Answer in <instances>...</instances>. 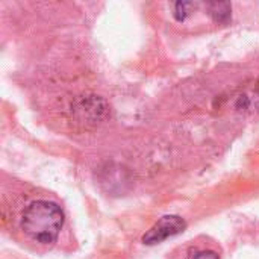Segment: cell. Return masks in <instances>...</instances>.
<instances>
[{
    "mask_svg": "<svg viewBox=\"0 0 259 259\" xmlns=\"http://www.w3.org/2000/svg\"><path fill=\"white\" fill-rule=\"evenodd\" d=\"M64 226L62 209L49 200H35L27 205L21 215V229L36 243H53Z\"/></svg>",
    "mask_w": 259,
    "mask_h": 259,
    "instance_id": "obj_1",
    "label": "cell"
},
{
    "mask_svg": "<svg viewBox=\"0 0 259 259\" xmlns=\"http://www.w3.org/2000/svg\"><path fill=\"white\" fill-rule=\"evenodd\" d=\"M185 229V222L179 215H165L159 222H156L144 235L143 243L147 246H153L165 241L170 237L181 234Z\"/></svg>",
    "mask_w": 259,
    "mask_h": 259,
    "instance_id": "obj_2",
    "label": "cell"
},
{
    "mask_svg": "<svg viewBox=\"0 0 259 259\" xmlns=\"http://www.w3.org/2000/svg\"><path fill=\"white\" fill-rule=\"evenodd\" d=\"M209 15L219 21V23H226L231 18V5L226 2H212L206 5Z\"/></svg>",
    "mask_w": 259,
    "mask_h": 259,
    "instance_id": "obj_3",
    "label": "cell"
},
{
    "mask_svg": "<svg viewBox=\"0 0 259 259\" xmlns=\"http://www.w3.org/2000/svg\"><path fill=\"white\" fill-rule=\"evenodd\" d=\"M194 6V3H190V2H178L175 5V17L178 21H184L188 15V8Z\"/></svg>",
    "mask_w": 259,
    "mask_h": 259,
    "instance_id": "obj_4",
    "label": "cell"
},
{
    "mask_svg": "<svg viewBox=\"0 0 259 259\" xmlns=\"http://www.w3.org/2000/svg\"><path fill=\"white\" fill-rule=\"evenodd\" d=\"M190 259H220V256L214 250H197L190 255Z\"/></svg>",
    "mask_w": 259,
    "mask_h": 259,
    "instance_id": "obj_5",
    "label": "cell"
}]
</instances>
